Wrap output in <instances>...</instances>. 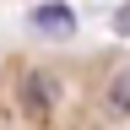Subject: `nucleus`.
Returning <instances> with one entry per match:
<instances>
[{
  "mask_svg": "<svg viewBox=\"0 0 130 130\" xmlns=\"http://www.w3.org/2000/svg\"><path fill=\"white\" fill-rule=\"evenodd\" d=\"M16 103H22L27 119H49V108L60 103V76H49V71H27L22 87H16Z\"/></svg>",
  "mask_w": 130,
  "mask_h": 130,
  "instance_id": "f257e3e1",
  "label": "nucleus"
},
{
  "mask_svg": "<svg viewBox=\"0 0 130 130\" xmlns=\"http://www.w3.org/2000/svg\"><path fill=\"white\" fill-rule=\"evenodd\" d=\"M32 27L49 38H65V32H76V11L65 0H43V6H32Z\"/></svg>",
  "mask_w": 130,
  "mask_h": 130,
  "instance_id": "f03ea898",
  "label": "nucleus"
},
{
  "mask_svg": "<svg viewBox=\"0 0 130 130\" xmlns=\"http://www.w3.org/2000/svg\"><path fill=\"white\" fill-rule=\"evenodd\" d=\"M103 108L114 114V119H130V65H125V71H114L108 92H103Z\"/></svg>",
  "mask_w": 130,
  "mask_h": 130,
  "instance_id": "7ed1b4c3",
  "label": "nucleus"
},
{
  "mask_svg": "<svg viewBox=\"0 0 130 130\" xmlns=\"http://www.w3.org/2000/svg\"><path fill=\"white\" fill-rule=\"evenodd\" d=\"M114 32H125V38H130V6H119V11H114Z\"/></svg>",
  "mask_w": 130,
  "mask_h": 130,
  "instance_id": "20e7f679",
  "label": "nucleus"
}]
</instances>
